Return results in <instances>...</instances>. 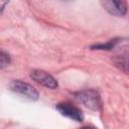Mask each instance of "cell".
<instances>
[{
  "label": "cell",
  "mask_w": 129,
  "mask_h": 129,
  "mask_svg": "<svg viewBox=\"0 0 129 129\" xmlns=\"http://www.w3.org/2000/svg\"><path fill=\"white\" fill-rule=\"evenodd\" d=\"M76 99L80 101L83 105H85L87 108L98 111L102 107V102H101V97L99 93L95 90H85L76 93Z\"/></svg>",
  "instance_id": "1"
},
{
  "label": "cell",
  "mask_w": 129,
  "mask_h": 129,
  "mask_svg": "<svg viewBox=\"0 0 129 129\" xmlns=\"http://www.w3.org/2000/svg\"><path fill=\"white\" fill-rule=\"evenodd\" d=\"M10 90L17 95L22 96L23 98L30 100V101H35L38 99V92L29 84L24 83L22 81H13L10 84Z\"/></svg>",
  "instance_id": "2"
},
{
  "label": "cell",
  "mask_w": 129,
  "mask_h": 129,
  "mask_svg": "<svg viewBox=\"0 0 129 129\" xmlns=\"http://www.w3.org/2000/svg\"><path fill=\"white\" fill-rule=\"evenodd\" d=\"M104 8L111 14L116 16H123L127 12L126 0H101Z\"/></svg>",
  "instance_id": "3"
},
{
  "label": "cell",
  "mask_w": 129,
  "mask_h": 129,
  "mask_svg": "<svg viewBox=\"0 0 129 129\" xmlns=\"http://www.w3.org/2000/svg\"><path fill=\"white\" fill-rule=\"evenodd\" d=\"M30 77L36 83H38V84H40L46 88H49V89H56L57 88V82L55 81V79L44 71L34 70L31 72Z\"/></svg>",
  "instance_id": "4"
},
{
  "label": "cell",
  "mask_w": 129,
  "mask_h": 129,
  "mask_svg": "<svg viewBox=\"0 0 129 129\" xmlns=\"http://www.w3.org/2000/svg\"><path fill=\"white\" fill-rule=\"evenodd\" d=\"M56 110L63 116L72 119V120H75L77 122H82L84 117H83V114L81 112L80 109H78L77 107L73 106L72 104L70 103H59L56 105Z\"/></svg>",
  "instance_id": "5"
},
{
  "label": "cell",
  "mask_w": 129,
  "mask_h": 129,
  "mask_svg": "<svg viewBox=\"0 0 129 129\" xmlns=\"http://www.w3.org/2000/svg\"><path fill=\"white\" fill-rule=\"evenodd\" d=\"M10 63V56L8 53L0 50V70L6 68Z\"/></svg>",
  "instance_id": "6"
},
{
  "label": "cell",
  "mask_w": 129,
  "mask_h": 129,
  "mask_svg": "<svg viewBox=\"0 0 129 129\" xmlns=\"http://www.w3.org/2000/svg\"><path fill=\"white\" fill-rule=\"evenodd\" d=\"M118 40L116 39H113L111 41H109L108 43H105V44H97V45H94L92 46L94 49H111L114 47V45L117 43Z\"/></svg>",
  "instance_id": "7"
},
{
  "label": "cell",
  "mask_w": 129,
  "mask_h": 129,
  "mask_svg": "<svg viewBox=\"0 0 129 129\" xmlns=\"http://www.w3.org/2000/svg\"><path fill=\"white\" fill-rule=\"evenodd\" d=\"M8 2H9V0H0V12L3 11V9L5 8V6L7 5Z\"/></svg>",
  "instance_id": "8"
}]
</instances>
